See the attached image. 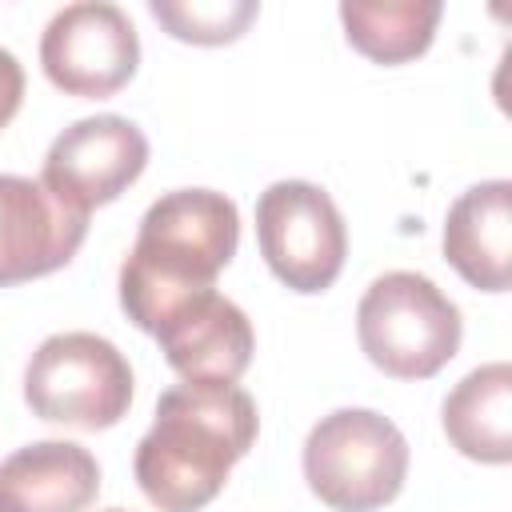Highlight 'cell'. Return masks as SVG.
I'll use <instances>...</instances> for the list:
<instances>
[{"instance_id": "cell-10", "label": "cell", "mask_w": 512, "mask_h": 512, "mask_svg": "<svg viewBox=\"0 0 512 512\" xmlns=\"http://www.w3.org/2000/svg\"><path fill=\"white\" fill-rule=\"evenodd\" d=\"M156 344L168 360V368L188 380V384H236L256 352V332L248 312L220 296L208 292L180 308L160 332Z\"/></svg>"}, {"instance_id": "cell-9", "label": "cell", "mask_w": 512, "mask_h": 512, "mask_svg": "<svg viewBox=\"0 0 512 512\" xmlns=\"http://www.w3.org/2000/svg\"><path fill=\"white\" fill-rule=\"evenodd\" d=\"M88 236V212L68 208L44 180L0 172V288L64 268Z\"/></svg>"}, {"instance_id": "cell-15", "label": "cell", "mask_w": 512, "mask_h": 512, "mask_svg": "<svg viewBox=\"0 0 512 512\" xmlns=\"http://www.w3.org/2000/svg\"><path fill=\"white\" fill-rule=\"evenodd\" d=\"M168 36L188 44H232L260 16L256 0H148Z\"/></svg>"}, {"instance_id": "cell-12", "label": "cell", "mask_w": 512, "mask_h": 512, "mask_svg": "<svg viewBox=\"0 0 512 512\" xmlns=\"http://www.w3.org/2000/svg\"><path fill=\"white\" fill-rule=\"evenodd\" d=\"M100 464L76 440H36L0 460V512H84Z\"/></svg>"}, {"instance_id": "cell-13", "label": "cell", "mask_w": 512, "mask_h": 512, "mask_svg": "<svg viewBox=\"0 0 512 512\" xmlns=\"http://www.w3.org/2000/svg\"><path fill=\"white\" fill-rule=\"evenodd\" d=\"M452 448L480 464L512 460V364L492 360L472 368L440 408Z\"/></svg>"}, {"instance_id": "cell-5", "label": "cell", "mask_w": 512, "mask_h": 512, "mask_svg": "<svg viewBox=\"0 0 512 512\" xmlns=\"http://www.w3.org/2000/svg\"><path fill=\"white\" fill-rule=\"evenodd\" d=\"M24 404L36 420L104 432L132 404V364L96 332H56L24 368Z\"/></svg>"}, {"instance_id": "cell-16", "label": "cell", "mask_w": 512, "mask_h": 512, "mask_svg": "<svg viewBox=\"0 0 512 512\" xmlns=\"http://www.w3.org/2000/svg\"><path fill=\"white\" fill-rule=\"evenodd\" d=\"M20 100H24V68L8 48H0V128L20 112Z\"/></svg>"}, {"instance_id": "cell-14", "label": "cell", "mask_w": 512, "mask_h": 512, "mask_svg": "<svg viewBox=\"0 0 512 512\" xmlns=\"http://www.w3.org/2000/svg\"><path fill=\"white\" fill-rule=\"evenodd\" d=\"M436 0H344L340 24L348 44L376 64H404L428 52L436 24Z\"/></svg>"}, {"instance_id": "cell-4", "label": "cell", "mask_w": 512, "mask_h": 512, "mask_svg": "<svg viewBox=\"0 0 512 512\" xmlns=\"http://www.w3.org/2000/svg\"><path fill=\"white\" fill-rule=\"evenodd\" d=\"M408 476L404 432L372 408H336L304 440V480L332 512H376Z\"/></svg>"}, {"instance_id": "cell-2", "label": "cell", "mask_w": 512, "mask_h": 512, "mask_svg": "<svg viewBox=\"0 0 512 512\" xmlns=\"http://www.w3.org/2000/svg\"><path fill=\"white\" fill-rule=\"evenodd\" d=\"M256 400L240 384H176L160 392L156 420L136 444V484L160 512L212 504L236 460L256 444Z\"/></svg>"}, {"instance_id": "cell-7", "label": "cell", "mask_w": 512, "mask_h": 512, "mask_svg": "<svg viewBox=\"0 0 512 512\" xmlns=\"http://www.w3.org/2000/svg\"><path fill=\"white\" fill-rule=\"evenodd\" d=\"M40 68L68 96H112L140 68V36L120 4H64L40 36Z\"/></svg>"}, {"instance_id": "cell-6", "label": "cell", "mask_w": 512, "mask_h": 512, "mask_svg": "<svg viewBox=\"0 0 512 512\" xmlns=\"http://www.w3.org/2000/svg\"><path fill=\"white\" fill-rule=\"evenodd\" d=\"M256 240L272 276L304 296L332 288L348 256L344 216L312 180H276L260 192Z\"/></svg>"}, {"instance_id": "cell-3", "label": "cell", "mask_w": 512, "mask_h": 512, "mask_svg": "<svg viewBox=\"0 0 512 512\" xmlns=\"http://www.w3.org/2000/svg\"><path fill=\"white\" fill-rule=\"evenodd\" d=\"M356 336L384 376L428 380L460 352L464 320L424 272L396 268L364 288L356 304Z\"/></svg>"}, {"instance_id": "cell-11", "label": "cell", "mask_w": 512, "mask_h": 512, "mask_svg": "<svg viewBox=\"0 0 512 512\" xmlns=\"http://www.w3.org/2000/svg\"><path fill=\"white\" fill-rule=\"evenodd\" d=\"M444 260L480 292L512 284V184L484 180L456 196L444 220Z\"/></svg>"}, {"instance_id": "cell-1", "label": "cell", "mask_w": 512, "mask_h": 512, "mask_svg": "<svg viewBox=\"0 0 512 512\" xmlns=\"http://www.w3.org/2000/svg\"><path fill=\"white\" fill-rule=\"evenodd\" d=\"M240 244V208L216 188H176L148 204L120 264L124 316L156 336L180 308L216 292Z\"/></svg>"}, {"instance_id": "cell-17", "label": "cell", "mask_w": 512, "mask_h": 512, "mask_svg": "<svg viewBox=\"0 0 512 512\" xmlns=\"http://www.w3.org/2000/svg\"><path fill=\"white\" fill-rule=\"evenodd\" d=\"M104 512H128V508H104Z\"/></svg>"}, {"instance_id": "cell-8", "label": "cell", "mask_w": 512, "mask_h": 512, "mask_svg": "<svg viewBox=\"0 0 512 512\" xmlns=\"http://www.w3.org/2000/svg\"><path fill=\"white\" fill-rule=\"evenodd\" d=\"M144 168H148L144 128L132 124L128 116L100 112L68 124L52 140L40 180L68 208L92 212L100 204H112L128 184H136Z\"/></svg>"}]
</instances>
